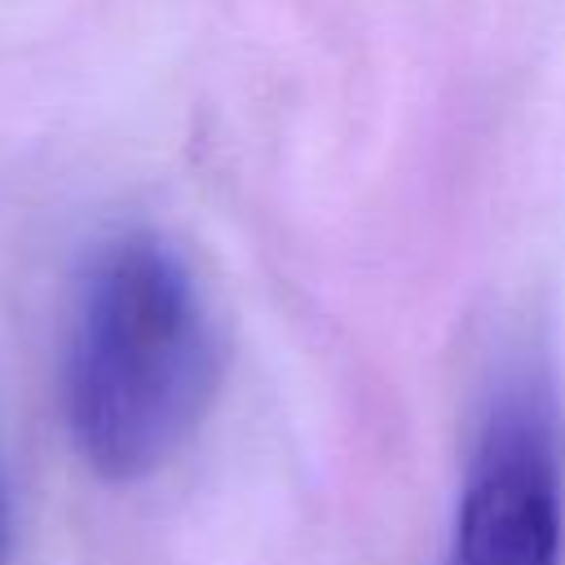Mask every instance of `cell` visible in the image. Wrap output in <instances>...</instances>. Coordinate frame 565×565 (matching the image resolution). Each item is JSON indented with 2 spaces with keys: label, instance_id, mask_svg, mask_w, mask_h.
<instances>
[{
  "label": "cell",
  "instance_id": "6da1fadb",
  "mask_svg": "<svg viewBox=\"0 0 565 565\" xmlns=\"http://www.w3.org/2000/svg\"><path fill=\"white\" fill-rule=\"evenodd\" d=\"M221 380V335L185 256L132 230L97 247L79 282L62 406L79 459L102 481L159 472L203 424Z\"/></svg>",
  "mask_w": 565,
  "mask_h": 565
},
{
  "label": "cell",
  "instance_id": "7a4b0ae2",
  "mask_svg": "<svg viewBox=\"0 0 565 565\" xmlns=\"http://www.w3.org/2000/svg\"><path fill=\"white\" fill-rule=\"evenodd\" d=\"M565 547V455L552 380L512 366L477 424L450 565H561Z\"/></svg>",
  "mask_w": 565,
  "mask_h": 565
},
{
  "label": "cell",
  "instance_id": "3957f363",
  "mask_svg": "<svg viewBox=\"0 0 565 565\" xmlns=\"http://www.w3.org/2000/svg\"><path fill=\"white\" fill-rule=\"evenodd\" d=\"M4 552H9V490L0 477V565H4Z\"/></svg>",
  "mask_w": 565,
  "mask_h": 565
}]
</instances>
